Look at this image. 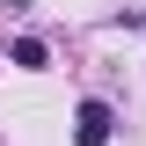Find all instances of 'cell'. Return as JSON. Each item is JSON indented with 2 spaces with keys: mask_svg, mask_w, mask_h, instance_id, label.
I'll return each instance as SVG.
<instances>
[{
  "mask_svg": "<svg viewBox=\"0 0 146 146\" xmlns=\"http://www.w3.org/2000/svg\"><path fill=\"white\" fill-rule=\"evenodd\" d=\"M80 146H110V102H80Z\"/></svg>",
  "mask_w": 146,
  "mask_h": 146,
  "instance_id": "6da1fadb",
  "label": "cell"
}]
</instances>
